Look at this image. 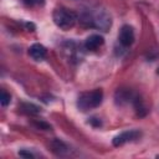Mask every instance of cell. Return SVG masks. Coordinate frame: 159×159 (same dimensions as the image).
<instances>
[{
  "label": "cell",
  "mask_w": 159,
  "mask_h": 159,
  "mask_svg": "<svg viewBox=\"0 0 159 159\" xmlns=\"http://www.w3.org/2000/svg\"><path fill=\"white\" fill-rule=\"evenodd\" d=\"M52 19L53 22L57 27H60L63 31L71 30L76 22H77V15L76 12H73L72 10H68L66 7H56L52 12Z\"/></svg>",
  "instance_id": "obj_1"
},
{
  "label": "cell",
  "mask_w": 159,
  "mask_h": 159,
  "mask_svg": "<svg viewBox=\"0 0 159 159\" xmlns=\"http://www.w3.org/2000/svg\"><path fill=\"white\" fill-rule=\"evenodd\" d=\"M102 99H103V91L101 88H96L93 91L81 93L77 99V107L82 112H87L93 108H97L102 103Z\"/></svg>",
  "instance_id": "obj_2"
},
{
  "label": "cell",
  "mask_w": 159,
  "mask_h": 159,
  "mask_svg": "<svg viewBox=\"0 0 159 159\" xmlns=\"http://www.w3.org/2000/svg\"><path fill=\"white\" fill-rule=\"evenodd\" d=\"M89 26H93L102 31H108L112 26V17L104 9H98L93 12H89L86 17Z\"/></svg>",
  "instance_id": "obj_3"
},
{
  "label": "cell",
  "mask_w": 159,
  "mask_h": 159,
  "mask_svg": "<svg viewBox=\"0 0 159 159\" xmlns=\"http://www.w3.org/2000/svg\"><path fill=\"white\" fill-rule=\"evenodd\" d=\"M142 135V133L138 129H130V130H125L119 133L118 135H116L112 140L114 147H122L123 144L128 143V142H134L137 139H139Z\"/></svg>",
  "instance_id": "obj_4"
},
{
  "label": "cell",
  "mask_w": 159,
  "mask_h": 159,
  "mask_svg": "<svg viewBox=\"0 0 159 159\" xmlns=\"http://www.w3.org/2000/svg\"><path fill=\"white\" fill-rule=\"evenodd\" d=\"M134 30L129 25H123L118 34V41L123 47H129L134 42Z\"/></svg>",
  "instance_id": "obj_5"
},
{
  "label": "cell",
  "mask_w": 159,
  "mask_h": 159,
  "mask_svg": "<svg viewBox=\"0 0 159 159\" xmlns=\"http://www.w3.org/2000/svg\"><path fill=\"white\" fill-rule=\"evenodd\" d=\"M134 97L135 96L132 93L130 89H128V88H118L116 94H114V101H116L117 104L123 106V104H127L129 102H133Z\"/></svg>",
  "instance_id": "obj_6"
},
{
  "label": "cell",
  "mask_w": 159,
  "mask_h": 159,
  "mask_svg": "<svg viewBox=\"0 0 159 159\" xmlns=\"http://www.w3.org/2000/svg\"><path fill=\"white\" fill-rule=\"evenodd\" d=\"M104 43V39L102 35H98V34H93V35H89L86 41H84V47L86 50L88 51H96L97 48H99Z\"/></svg>",
  "instance_id": "obj_7"
},
{
  "label": "cell",
  "mask_w": 159,
  "mask_h": 159,
  "mask_svg": "<svg viewBox=\"0 0 159 159\" xmlns=\"http://www.w3.org/2000/svg\"><path fill=\"white\" fill-rule=\"evenodd\" d=\"M29 55L35 61H42L47 55V50L41 43H32L29 48Z\"/></svg>",
  "instance_id": "obj_8"
},
{
  "label": "cell",
  "mask_w": 159,
  "mask_h": 159,
  "mask_svg": "<svg viewBox=\"0 0 159 159\" xmlns=\"http://www.w3.org/2000/svg\"><path fill=\"white\" fill-rule=\"evenodd\" d=\"M50 145L52 148V152L55 154H57V155H66L68 153V150H70L68 147L60 139H53Z\"/></svg>",
  "instance_id": "obj_9"
},
{
  "label": "cell",
  "mask_w": 159,
  "mask_h": 159,
  "mask_svg": "<svg viewBox=\"0 0 159 159\" xmlns=\"http://www.w3.org/2000/svg\"><path fill=\"white\" fill-rule=\"evenodd\" d=\"M19 108L24 112V113H26V114H39L41 111H40V108L36 106V104H34V103H26V102H24V103H21L20 106H19Z\"/></svg>",
  "instance_id": "obj_10"
},
{
  "label": "cell",
  "mask_w": 159,
  "mask_h": 159,
  "mask_svg": "<svg viewBox=\"0 0 159 159\" xmlns=\"http://www.w3.org/2000/svg\"><path fill=\"white\" fill-rule=\"evenodd\" d=\"M11 101V96L10 93H7L5 89H1V97H0V103L2 107H6Z\"/></svg>",
  "instance_id": "obj_11"
},
{
  "label": "cell",
  "mask_w": 159,
  "mask_h": 159,
  "mask_svg": "<svg viewBox=\"0 0 159 159\" xmlns=\"http://www.w3.org/2000/svg\"><path fill=\"white\" fill-rule=\"evenodd\" d=\"M24 4L29 7H37V6H43L45 0H24Z\"/></svg>",
  "instance_id": "obj_12"
},
{
  "label": "cell",
  "mask_w": 159,
  "mask_h": 159,
  "mask_svg": "<svg viewBox=\"0 0 159 159\" xmlns=\"http://www.w3.org/2000/svg\"><path fill=\"white\" fill-rule=\"evenodd\" d=\"M34 125L39 129H42V130H50L51 129V125L43 120H36V122H34Z\"/></svg>",
  "instance_id": "obj_13"
},
{
  "label": "cell",
  "mask_w": 159,
  "mask_h": 159,
  "mask_svg": "<svg viewBox=\"0 0 159 159\" xmlns=\"http://www.w3.org/2000/svg\"><path fill=\"white\" fill-rule=\"evenodd\" d=\"M19 155L21 158H26V159H34L35 155L30 152V150H26V149H22V150H19Z\"/></svg>",
  "instance_id": "obj_14"
},
{
  "label": "cell",
  "mask_w": 159,
  "mask_h": 159,
  "mask_svg": "<svg viewBox=\"0 0 159 159\" xmlns=\"http://www.w3.org/2000/svg\"><path fill=\"white\" fill-rule=\"evenodd\" d=\"M89 123L93 125V127H101V120H99V118H96V117H92L91 119H89Z\"/></svg>",
  "instance_id": "obj_15"
},
{
  "label": "cell",
  "mask_w": 159,
  "mask_h": 159,
  "mask_svg": "<svg viewBox=\"0 0 159 159\" xmlns=\"http://www.w3.org/2000/svg\"><path fill=\"white\" fill-rule=\"evenodd\" d=\"M26 27L30 29V31H34V30H35V25H34L32 22H27V24H26Z\"/></svg>",
  "instance_id": "obj_16"
}]
</instances>
